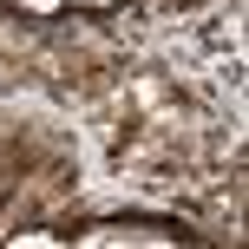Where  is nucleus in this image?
<instances>
[{"instance_id":"obj_2","label":"nucleus","mask_w":249,"mask_h":249,"mask_svg":"<svg viewBox=\"0 0 249 249\" xmlns=\"http://www.w3.org/2000/svg\"><path fill=\"white\" fill-rule=\"evenodd\" d=\"M72 7H112V0H72Z\"/></svg>"},{"instance_id":"obj_1","label":"nucleus","mask_w":249,"mask_h":249,"mask_svg":"<svg viewBox=\"0 0 249 249\" xmlns=\"http://www.w3.org/2000/svg\"><path fill=\"white\" fill-rule=\"evenodd\" d=\"M13 7H26V13H59L66 0H13Z\"/></svg>"}]
</instances>
